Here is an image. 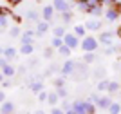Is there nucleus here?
Here are the masks:
<instances>
[{"label":"nucleus","instance_id":"obj_1","mask_svg":"<svg viewBox=\"0 0 121 114\" xmlns=\"http://www.w3.org/2000/svg\"><path fill=\"white\" fill-rule=\"evenodd\" d=\"M80 47L83 51H98V47H99V40L96 38V36H83V40H81Z\"/></svg>","mask_w":121,"mask_h":114},{"label":"nucleus","instance_id":"obj_2","mask_svg":"<svg viewBox=\"0 0 121 114\" xmlns=\"http://www.w3.org/2000/svg\"><path fill=\"white\" fill-rule=\"evenodd\" d=\"M63 44H67L72 51H74V49L80 47L81 42H80V36H76L74 33H65V35H63Z\"/></svg>","mask_w":121,"mask_h":114},{"label":"nucleus","instance_id":"obj_3","mask_svg":"<svg viewBox=\"0 0 121 114\" xmlns=\"http://www.w3.org/2000/svg\"><path fill=\"white\" fill-rule=\"evenodd\" d=\"M61 74H63V76H71V74H74V73H76V62H74V60H67V62H65V64H63V65H61Z\"/></svg>","mask_w":121,"mask_h":114},{"label":"nucleus","instance_id":"obj_4","mask_svg":"<svg viewBox=\"0 0 121 114\" xmlns=\"http://www.w3.org/2000/svg\"><path fill=\"white\" fill-rule=\"evenodd\" d=\"M49 27H51V22H47V20H43V18H42L40 22H36V29H35L36 36H40V38H42V36L49 31Z\"/></svg>","mask_w":121,"mask_h":114},{"label":"nucleus","instance_id":"obj_5","mask_svg":"<svg viewBox=\"0 0 121 114\" xmlns=\"http://www.w3.org/2000/svg\"><path fill=\"white\" fill-rule=\"evenodd\" d=\"M27 89L38 94V92H40V91L43 89V80H42V78H33V80L29 82V83H27Z\"/></svg>","mask_w":121,"mask_h":114},{"label":"nucleus","instance_id":"obj_6","mask_svg":"<svg viewBox=\"0 0 121 114\" xmlns=\"http://www.w3.org/2000/svg\"><path fill=\"white\" fill-rule=\"evenodd\" d=\"M54 13H56V9H54V5H52V4L42 7V18L47 20V22H51V20L54 18Z\"/></svg>","mask_w":121,"mask_h":114},{"label":"nucleus","instance_id":"obj_7","mask_svg":"<svg viewBox=\"0 0 121 114\" xmlns=\"http://www.w3.org/2000/svg\"><path fill=\"white\" fill-rule=\"evenodd\" d=\"M85 109H87L85 100H74L72 101V112L74 114H85Z\"/></svg>","mask_w":121,"mask_h":114},{"label":"nucleus","instance_id":"obj_8","mask_svg":"<svg viewBox=\"0 0 121 114\" xmlns=\"http://www.w3.org/2000/svg\"><path fill=\"white\" fill-rule=\"evenodd\" d=\"M52 5H54L56 13H63V11H69V9H71L69 0H52Z\"/></svg>","mask_w":121,"mask_h":114},{"label":"nucleus","instance_id":"obj_9","mask_svg":"<svg viewBox=\"0 0 121 114\" xmlns=\"http://www.w3.org/2000/svg\"><path fill=\"white\" fill-rule=\"evenodd\" d=\"M121 15V9H117V7H108V9L105 11V18L108 20V22H116L117 18H119Z\"/></svg>","mask_w":121,"mask_h":114},{"label":"nucleus","instance_id":"obj_10","mask_svg":"<svg viewBox=\"0 0 121 114\" xmlns=\"http://www.w3.org/2000/svg\"><path fill=\"white\" fill-rule=\"evenodd\" d=\"M35 36H36V31H33V29L24 31V33H22V36H20V44H33Z\"/></svg>","mask_w":121,"mask_h":114},{"label":"nucleus","instance_id":"obj_11","mask_svg":"<svg viewBox=\"0 0 121 114\" xmlns=\"http://www.w3.org/2000/svg\"><path fill=\"white\" fill-rule=\"evenodd\" d=\"M15 103H13V101H7V100H5L4 103H0V112L2 114H13L15 112Z\"/></svg>","mask_w":121,"mask_h":114},{"label":"nucleus","instance_id":"obj_12","mask_svg":"<svg viewBox=\"0 0 121 114\" xmlns=\"http://www.w3.org/2000/svg\"><path fill=\"white\" fill-rule=\"evenodd\" d=\"M101 24H103V22H99V18H92V20H89V22H85V27L89 31H99Z\"/></svg>","mask_w":121,"mask_h":114},{"label":"nucleus","instance_id":"obj_13","mask_svg":"<svg viewBox=\"0 0 121 114\" xmlns=\"http://www.w3.org/2000/svg\"><path fill=\"white\" fill-rule=\"evenodd\" d=\"M99 44H103V45H110L112 44V40H114V35H112L110 31H105V33H101L99 35Z\"/></svg>","mask_w":121,"mask_h":114},{"label":"nucleus","instance_id":"obj_14","mask_svg":"<svg viewBox=\"0 0 121 114\" xmlns=\"http://www.w3.org/2000/svg\"><path fill=\"white\" fill-rule=\"evenodd\" d=\"M0 71L4 73V76H5V78H13V76L16 74V69H15V65H11L9 62H7V64H5V65H4V67H2Z\"/></svg>","mask_w":121,"mask_h":114},{"label":"nucleus","instance_id":"obj_15","mask_svg":"<svg viewBox=\"0 0 121 114\" xmlns=\"http://www.w3.org/2000/svg\"><path fill=\"white\" fill-rule=\"evenodd\" d=\"M94 103L98 105V107H99V109H108V107H110V98H108V96H99V98L96 100V101H94Z\"/></svg>","mask_w":121,"mask_h":114},{"label":"nucleus","instance_id":"obj_16","mask_svg":"<svg viewBox=\"0 0 121 114\" xmlns=\"http://www.w3.org/2000/svg\"><path fill=\"white\" fill-rule=\"evenodd\" d=\"M103 7H105V5H94L89 15L94 16V18H101V15H105V9H103Z\"/></svg>","mask_w":121,"mask_h":114},{"label":"nucleus","instance_id":"obj_17","mask_svg":"<svg viewBox=\"0 0 121 114\" xmlns=\"http://www.w3.org/2000/svg\"><path fill=\"white\" fill-rule=\"evenodd\" d=\"M33 51H35L33 44H22V45H20V49H18V53H20V55L29 56V55H33Z\"/></svg>","mask_w":121,"mask_h":114},{"label":"nucleus","instance_id":"obj_18","mask_svg":"<svg viewBox=\"0 0 121 114\" xmlns=\"http://www.w3.org/2000/svg\"><path fill=\"white\" fill-rule=\"evenodd\" d=\"M76 5H78V9L81 11V13H91V5L87 4V0H76Z\"/></svg>","mask_w":121,"mask_h":114},{"label":"nucleus","instance_id":"obj_19","mask_svg":"<svg viewBox=\"0 0 121 114\" xmlns=\"http://www.w3.org/2000/svg\"><path fill=\"white\" fill-rule=\"evenodd\" d=\"M16 53H18V51H16L15 47H5V51H4V56H5V58H7V60L11 62V60H15Z\"/></svg>","mask_w":121,"mask_h":114},{"label":"nucleus","instance_id":"obj_20","mask_svg":"<svg viewBox=\"0 0 121 114\" xmlns=\"http://www.w3.org/2000/svg\"><path fill=\"white\" fill-rule=\"evenodd\" d=\"M56 51H58V53H60L61 56H65V58H69V56H71V51H72V49H71V47H69L67 44H63L61 47H58Z\"/></svg>","mask_w":121,"mask_h":114},{"label":"nucleus","instance_id":"obj_21","mask_svg":"<svg viewBox=\"0 0 121 114\" xmlns=\"http://www.w3.org/2000/svg\"><path fill=\"white\" fill-rule=\"evenodd\" d=\"M58 101H60V96H58V92H49V98H47V103L49 105H58Z\"/></svg>","mask_w":121,"mask_h":114},{"label":"nucleus","instance_id":"obj_22","mask_svg":"<svg viewBox=\"0 0 121 114\" xmlns=\"http://www.w3.org/2000/svg\"><path fill=\"white\" fill-rule=\"evenodd\" d=\"M60 16H61V22L63 24H71V20H72V11L69 9V11H63V13H60Z\"/></svg>","mask_w":121,"mask_h":114},{"label":"nucleus","instance_id":"obj_23","mask_svg":"<svg viewBox=\"0 0 121 114\" xmlns=\"http://www.w3.org/2000/svg\"><path fill=\"white\" fill-rule=\"evenodd\" d=\"M96 60V55H94V51H87L85 55H83V62L85 64H92Z\"/></svg>","mask_w":121,"mask_h":114},{"label":"nucleus","instance_id":"obj_24","mask_svg":"<svg viewBox=\"0 0 121 114\" xmlns=\"http://www.w3.org/2000/svg\"><path fill=\"white\" fill-rule=\"evenodd\" d=\"M51 45H52L54 49L61 47V45H63V38H61V36H52V40H51Z\"/></svg>","mask_w":121,"mask_h":114},{"label":"nucleus","instance_id":"obj_25","mask_svg":"<svg viewBox=\"0 0 121 114\" xmlns=\"http://www.w3.org/2000/svg\"><path fill=\"white\" fill-rule=\"evenodd\" d=\"M85 25H74V31H72V33H74L76 36H81V38H83V36H85Z\"/></svg>","mask_w":121,"mask_h":114},{"label":"nucleus","instance_id":"obj_26","mask_svg":"<svg viewBox=\"0 0 121 114\" xmlns=\"http://www.w3.org/2000/svg\"><path fill=\"white\" fill-rule=\"evenodd\" d=\"M67 31H65V27H63V25H56L54 29H52V35L54 36H61V38H63V35H65Z\"/></svg>","mask_w":121,"mask_h":114},{"label":"nucleus","instance_id":"obj_27","mask_svg":"<svg viewBox=\"0 0 121 114\" xmlns=\"http://www.w3.org/2000/svg\"><path fill=\"white\" fill-rule=\"evenodd\" d=\"M52 83H54V87H56V89H58V87H65L67 80H65V76L61 74L60 78H54V82H52Z\"/></svg>","mask_w":121,"mask_h":114},{"label":"nucleus","instance_id":"obj_28","mask_svg":"<svg viewBox=\"0 0 121 114\" xmlns=\"http://www.w3.org/2000/svg\"><path fill=\"white\" fill-rule=\"evenodd\" d=\"M25 18H27V20H35V22H36V20L40 18V15H38V11L31 9V11H27V15H25Z\"/></svg>","mask_w":121,"mask_h":114},{"label":"nucleus","instance_id":"obj_29","mask_svg":"<svg viewBox=\"0 0 121 114\" xmlns=\"http://www.w3.org/2000/svg\"><path fill=\"white\" fill-rule=\"evenodd\" d=\"M108 112L110 114H117V112H121V105L119 103H110V107H108Z\"/></svg>","mask_w":121,"mask_h":114},{"label":"nucleus","instance_id":"obj_30","mask_svg":"<svg viewBox=\"0 0 121 114\" xmlns=\"http://www.w3.org/2000/svg\"><path fill=\"white\" fill-rule=\"evenodd\" d=\"M20 35H22V31H20L18 25H15V27H11V29H9V36H13V38H18Z\"/></svg>","mask_w":121,"mask_h":114},{"label":"nucleus","instance_id":"obj_31","mask_svg":"<svg viewBox=\"0 0 121 114\" xmlns=\"http://www.w3.org/2000/svg\"><path fill=\"white\" fill-rule=\"evenodd\" d=\"M108 80H101V82H98V91H108Z\"/></svg>","mask_w":121,"mask_h":114},{"label":"nucleus","instance_id":"obj_32","mask_svg":"<svg viewBox=\"0 0 121 114\" xmlns=\"http://www.w3.org/2000/svg\"><path fill=\"white\" fill-rule=\"evenodd\" d=\"M119 91V83L117 82H110L108 83V92H117Z\"/></svg>","mask_w":121,"mask_h":114},{"label":"nucleus","instance_id":"obj_33","mask_svg":"<svg viewBox=\"0 0 121 114\" xmlns=\"http://www.w3.org/2000/svg\"><path fill=\"white\" fill-rule=\"evenodd\" d=\"M47 98H49V92L42 89L40 92H38V101H47Z\"/></svg>","mask_w":121,"mask_h":114},{"label":"nucleus","instance_id":"obj_34","mask_svg":"<svg viewBox=\"0 0 121 114\" xmlns=\"http://www.w3.org/2000/svg\"><path fill=\"white\" fill-rule=\"evenodd\" d=\"M56 92H58V96H60V100L67 98V94H69V92H67V89H65V87H58V89H56Z\"/></svg>","mask_w":121,"mask_h":114},{"label":"nucleus","instance_id":"obj_35","mask_svg":"<svg viewBox=\"0 0 121 114\" xmlns=\"http://www.w3.org/2000/svg\"><path fill=\"white\" fill-rule=\"evenodd\" d=\"M52 53H54V47L51 45V47H47V49H43V58H51L52 56Z\"/></svg>","mask_w":121,"mask_h":114},{"label":"nucleus","instance_id":"obj_36","mask_svg":"<svg viewBox=\"0 0 121 114\" xmlns=\"http://www.w3.org/2000/svg\"><path fill=\"white\" fill-rule=\"evenodd\" d=\"M13 11L11 9H7V5H0V15H5V16H9Z\"/></svg>","mask_w":121,"mask_h":114},{"label":"nucleus","instance_id":"obj_37","mask_svg":"<svg viewBox=\"0 0 121 114\" xmlns=\"http://www.w3.org/2000/svg\"><path fill=\"white\" fill-rule=\"evenodd\" d=\"M7 24H9V22H7V16H5V15H0V27L4 29V27H7Z\"/></svg>","mask_w":121,"mask_h":114},{"label":"nucleus","instance_id":"obj_38","mask_svg":"<svg viewBox=\"0 0 121 114\" xmlns=\"http://www.w3.org/2000/svg\"><path fill=\"white\" fill-rule=\"evenodd\" d=\"M9 18H11V20H15V24H20V22H22V16H20V15H16V13H11Z\"/></svg>","mask_w":121,"mask_h":114},{"label":"nucleus","instance_id":"obj_39","mask_svg":"<svg viewBox=\"0 0 121 114\" xmlns=\"http://www.w3.org/2000/svg\"><path fill=\"white\" fill-rule=\"evenodd\" d=\"M116 4H119L117 0H103V5H107V7H114Z\"/></svg>","mask_w":121,"mask_h":114},{"label":"nucleus","instance_id":"obj_40","mask_svg":"<svg viewBox=\"0 0 121 114\" xmlns=\"http://www.w3.org/2000/svg\"><path fill=\"white\" fill-rule=\"evenodd\" d=\"M63 112V109H58L56 105H52V109H51V114H61Z\"/></svg>","mask_w":121,"mask_h":114},{"label":"nucleus","instance_id":"obj_41","mask_svg":"<svg viewBox=\"0 0 121 114\" xmlns=\"http://www.w3.org/2000/svg\"><path fill=\"white\" fill-rule=\"evenodd\" d=\"M7 62H9V60L5 58V56H4V55H0V69H2V67H4V65H5V64H7Z\"/></svg>","mask_w":121,"mask_h":114},{"label":"nucleus","instance_id":"obj_42","mask_svg":"<svg viewBox=\"0 0 121 114\" xmlns=\"http://www.w3.org/2000/svg\"><path fill=\"white\" fill-rule=\"evenodd\" d=\"M112 53H116V47H110V45H108L105 49V55H112Z\"/></svg>","mask_w":121,"mask_h":114},{"label":"nucleus","instance_id":"obj_43","mask_svg":"<svg viewBox=\"0 0 121 114\" xmlns=\"http://www.w3.org/2000/svg\"><path fill=\"white\" fill-rule=\"evenodd\" d=\"M7 2H9L13 7H15V5H20V4H22V0H7Z\"/></svg>","mask_w":121,"mask_h":114},{"label":"nucleus","instance_id":"obj_44","mask_svg":"<svg viewBox=\"0 0 121 114\" xmlns=\"http://www.w3.org/2000/svg\"><path fill=\"white\" fill-rule=\"evenodd\" d=\"M4 101H5V92L0 91V103H4Z\"/></svg>","mask_w":121,"mask_h":114},{"label":"nucleus","instance_id":"obj_45","mask_svg":"<svg viewBox=\"0 0 121 114\" xmlns=\"http://www.w3.org/2000/svg\"><path fill=\"white\" fill-rule=\"evenodd\" d=\"M98 98H99V94H91V101H96Z\"/></svg>","mask_w":121,"mask_h":114},{"label":"nucleus","instance_id":"obj_46","mask_svg":"<svg viewBox=\"0 0 121 114\" xmlns=\"http://www.w3.org/2000/svg\"><path fill=\"white\" fill-rule=\"evenodd\" d=\"M2 85H4V87H9L11 82H9V80H4V82H2Z\"/></svg>","mask_w":121,"mask_h":114},{"label":"nucleus","instance_id":"obj_47","mask_svg":"<svg viewBox=\"0 0 121 114\" xmlns=\"http://www.w3.org/2000/svg\"><path fill=\"white\" fill-rule=\"evenodd\" d=\"M5 80V76H4V73H2V71H0V83H2V82H4Z\"/></svg>","mask_w":121,"mask_h":114},{"label":"nucleus","instance_id":"obj_48","mask_svg":"<svg viewBox=\"0 0 121 114\" xmlns=\"http://www.w3.org/2000/svg\"><path fill=\"white\" fill-rule=\"evenodd\" d=\"M116 35H117V36H119V38H121V25H119V27H117V31H116Z\"/></svg>","mask_w":121,"mask_h":114},{"label":"nucleus","instance_id":"obj_49","mask_svg":"<svg viewBox=\"0 0 121 114\" xmlns=\"http://www.w3.org/2000/svg\"><path fill=\"white\" fill-rule=\"evenodd\" d=\"M4 51H5V47H2V45H0V55H4Z\"/></svg>","mask_w":121,"mask_h":114},{"label":"nucleus","instance_id":"obj_50","mask_svg":"<svg viewBox=\"0 0 121 114\" xmlns=\"http://www.w3.org/2000/svg\"><path fill=\"white\" fill-rule=\"evenodd\" d=\"M0 29H2V27H0Z\"/></svg>","mask_w":121,"mask_h":114}]
</instances>
